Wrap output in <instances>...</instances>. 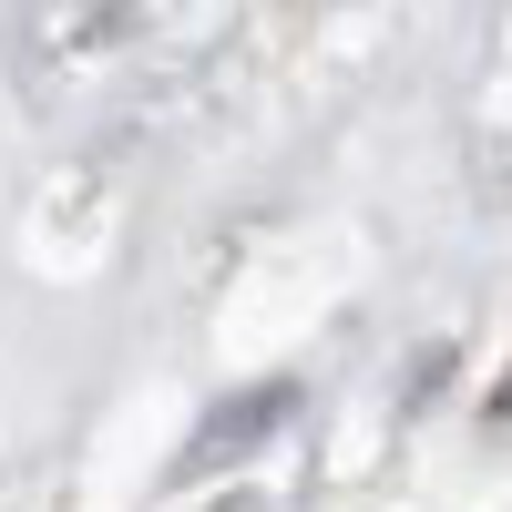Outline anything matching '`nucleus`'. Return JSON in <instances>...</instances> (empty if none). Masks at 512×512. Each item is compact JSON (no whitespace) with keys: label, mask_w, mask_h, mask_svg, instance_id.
Returning <instances> with one entry per match:
<instances>
[{"label":"nucleus","mask_w":512,"mask_h":512,"mask_svg":"<svg viewBox=\"0 0 512 512\" xmlns=\"http://www.w3.org/2000/svg\"><path fill=\"white\" fill-rule=\"evenodd\" d=\"M502 410H512V379H502V390H492V420H502Z\"/></svg>","instance_id":"f03ea898"},{"label":"nucleus","mask_w":512,"mask_h":512,"mask_svg":"<svg viewBox=\"0 0 512 512\" xmlns=\"http://www.w3.org/2000/svg\"><path fill=\"white\" fill-rule=\"evenodd\" d=\"M287 410H297L287 379H267V390H246V400H216V410L195 420V441H185V461H175V482H205V472H226V461H246Z\"/></svg>","instance_id":"f257e3e1"}]
</instances>
